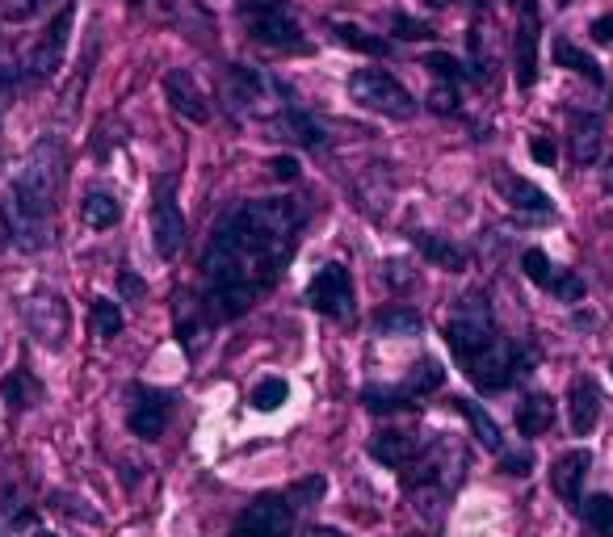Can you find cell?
Masks as SVG:
<instances>
[{
	"instance_id": "6da1fadb",
	"label": "cell",
	"mask_w": 613,
	"mask_h": 537,
	"mask_svg": "<svg viewBox=\"0 0 613 537\" xmlns=\"http://www.w3.org/2000/svg\"><path fill=\"white\" fill-rule=\"evenodd\" d=\"M303 214L290 197H257L244 202L214 227L202 277H207V311L214 320H235L261 298L299 244Z\"/></svg>"
},
{
	"instance_id": "7a4b0ae2",
	"label": "cell",
	"mask_w": 613,
	"mask_h": 537,
	"mask_svg": "<svg viewBox=\"0 0 613 537\" xmlns=\"http://www.w3.org/2000/svg\"><path fill=\"white\" fill-rule=\"evenodd\" d=\"M59 185H63V148H59V139L47 134V139L34 143V152L26 155L18 181L9 190V202L30 219H39V223H51Z\"/></svg>"
},
{
	"instance_id": "3957f363",
	"label": "cell",
	"mask_w": 613,
	"mask_h": 537,
	"mask_svg": "<svg viewBox=\"0 0 613 537\" xmlns=\"http://www.w3.org/2000/svg\"><path fill=\"white\" fill-rule=\"evenodd\" d=\"M496 336L500 332H496V320H492L488 298L471 294V298H459V303H454L450 320H445V341H450V348H454V357H459L462 365L471 362V357H480Z\"/></svg>"
},
{
	"instance_id": "277c9868",
	"label": "cell",
	"mask_w": 613,
	"mask_h": 537,
	"mask_svg": "<svg viewBox=\"0 0 613 537\" xmlns=\"http://www.w3.org/2000/svg\"><path fill=\"white\" fill-rule=\"evenodd\" d=\"M240 18H244V26H249V34L257 42L278 47V51H306L303 26L294 18L290 0H244Z\"/></svg>"
},
{
	"instance_id": "5b68a950",
	"label": "cell",
	"mask_w": 613,
	"mask_h": 537,
	"mask_svg": "<svg viewBox=\"0 0 613 537\" xmlns=\"http://www.w3.org/2000/svg\"><path fill=\"white\" fill-rule=\"evenodd\" d=\"M349 97H353L362 110H374V114H383V118H400V122H408V118L416 114L412 93H408L395 77L379 72V68H358V72L349 77Z\"/></svg>"
},
{
	"instance_id": "8992f818",
	"label": "cell",
	"mask_w": 613,
	"mask_h": 537,
	"mask_svg": "<svg viewBox=\"0 0 613 537\" xmlns=\"http://www.w3.org/2000/svg\"><path fill=\"white\" fill-rule=\"evenodd\" d=\"M525 365H530L525 353L509 336H496L480 357L466 362V374H471V383L480 386L483 395H492V391H509L517 378H525Z\"/></svg>"
},
{
	"instance_id": "52a82bcc",
	"label": "cell",
	"mask_w": 613,
	"mask_h": 537,
	"mask_svg": "<svg viewBox=\"0 0 613 537\" xmlns=\"http://www.w3.org/2000/svg\"><path fill=\"white\" fill-rule=\"evenodd\" d=\"M306 303L311 311H320L328 320H353V277H349L345 265H324L315 277H311V286H306Z\"/></svg>"
},
{
	"instance_id": "ba28073f",
	"label": "cell",
	"mask_w": 613,
	"mask_h": 537,
	"mask_svg": "<svg viewBox=\"0 0 613 537\" xmlns=\"http://www.w3.org/2000/svg\"><path fill=\"white\" fill-rule=\"evenodd\" d=\"M21 315H26L30 336H34L42 348H59L63 341H68V324H72V315H68V303H63L59 294H51V290L30 294V298L21 303Z\"/></svg>"
},
{
	"instance_id": "9c48e42d",
	"label": "cell",
	"mask_w": 613,
	"mask_h": 537,
	"mask_svg": "<svg viewBox=\"0 0 613 537\" xmlns=\"http://www.w3.org/2000/svg\"><path fill=\"white\" fill-rule=\"evenodd\" d=\"M72 21H77V0H63V9H59L51 26L42 30V39L30 47V77H56L59 68H63V55H68V42H72Z\"/></svg>"
},
{
	"instance_id": "30bf717a",
	"label": "cell",
	"mask_w": 613,
	"mask_h": 537,
	"mask_svg": "<svg viewBox=\"0 0 613 537\" xmlns=\"http://www.w3.org/2000/svg\"><path fill=\"white\" fill-rule=\"evenodd\" d=\"M152 244L164 261H173L177 252L185 249V214L177 206V193H173V176L155 185L152 197Z\"/></svg>"
},
{
	"instance_id": "8fae6325",
	"label": "cell",
	"mask_w": 613,
	"mask_h": 537,
	"mask_svg": "<svg viewBox=\"0 0 613 537\" xmlns=\"http://www.w3.org/2000/svg\"><path fill=\"white\" fill-rule=\"evenodd\" d=\"M294 529V504L282 496H261L235 520V537H290Z\"/></svg>"
},
{
	"instance_id": "7c38bea8",
	"label": "cell",
	"mask_w": 613,
	"mask_h": 537,
	"mask_svg": "<svg viewBox=\"0 0 613 537\" xmlns=\"http://www.w3.org/2000/svg\"><path fill=\"white\" fill-rule=\"evenodd\" d=\"M537 39H542V21H537V0H525L513 34V77L517 89H534L537 80Z\"/></svg>"
},
{
	"instance_id": "4fadbf2b",
	"label": "cell",
	"mask_w": 613,
	"mask_h": 537,
	"mask_svg": "<svg viewBox=\"0 0 613 537\" xmlns=\"http://www.w3.org/2000/svg\"><path fill=\"white\" fill-rule=\"evenodd\" d=\"M127 399H131V412H127L131 433L134 437H143V442H155V437L164 433V424H169V403H173V395L152 391V386H131Z\"/></svg>"
},
{
	"instance_id": "5bb4252c",
	"label": "cell",
	"mask_w": 613,
	"mask_h": 537,
	"mask_svg": "<svg viewBox=\"0 0 613 537\" xmlns=\"http://www.w3.org/2000/svg\"><path fill=\"white\" fill-rule=\"evenodd\" d=\"M521 268H525V277H530L534 286L559 294L563 303H580V298H584V282H580L575 273H567V268H559L542 249L525 252V256H521Z\"/></svg>"
},
{
	"instance_id": "9a60e30c",
	"label": "cell",
	"mask_w": 613,
	"mask_h": 537,
	"mask_svg": "<svg viewBox=\"0 0 613 537\" xmlns=\"http://www.w3.org/2000/svg\"><path fill=\"white\" fill-rule=\"evenodd\" d=\"M164 97H169V105H173L185 122H198V126H202V122L211 118V101H207V93L198 89V77H193L190 68H173V72L164 77Z\"/></svg>"
},
{
	"instance_id": "2e32d148",
	"label": "cell",
	"mask_w": 613,
	"mask_h": 537,
	"mask_svg": "<svg viewBox=\"0 0 613 537\" xmlns=\"http://www.w3.org/2000/svg\"><path fill=\"white\" fill-rule=\"evenodd\" d=\"M589 466H593V454H589V449H567V454L551 466V487H555V496L563 499V504L580 508V492H584Z\"/></svg>"
},
{
	"instance_id": "e0dca14e",
	"label": "cell",
	"mask_w": 613,
	"mask_h": 537,
	"mask_svg": "<svg viewBox=\"0 0 613 537\" xmlns=\"http://www.w3.org/2000/svg\"><path fill=\"white\" fill-rule=\"evenodd\" d=\"M421 437L416 433H395V428H386V433H374V442H370V458L391 466V470H408L412 462L421 458Z\"/></svg>"
},
{
	"instance_id": "ac0fdd59",
	"label": "cell",
	"mask_w": 613,
	"mask_h": 537,
	"mask_svg": "<svg viewBox=\"0 0 613 537\" xmlns=\"http://www.w3.org/2000/svg\"><path fill=\"white\" fill-rule=\"evenodd\" d=\"M567 416H572V433L575 437H589L601 421V391L593 378H575L567 391Z\"/></svg>"
},
{
	"instance_id": "d6986e66",
	"label": "cell",
	"mask_w": 613,
	"mask_h": 537,
	"mask_svg": "<svg viewBox=\"0 0 613 537\" xmlns=\"http://www.w3.org/2000/svg\"><path fill=\"white\" fill-rule=\"evenodd\" d=\"M567 148H572V160L584 169V164H596L601 152H605V126L596 114H575L572 118V134H567Z\"/></svg>"
},
{
	"instance_id": "ffe728a7",
	"label": "cell",
	"mask_w": 613,
	"mask_h": 537,
	"mask_svg": "<svg viewBox=\"0 0 613 537\" xmlns=\"http://www.w3.org/2000/svg\"><path fill=\"white\" fill-rule=\"evenodd\" d=\"M412 244L424 252V261H433V265L445 268V273H466V268H471V252L462 249V244H454V240L438 235V231H416Z\"/></svg>"
},
{
	"instance_id": "44dd1931",
	"label": "cell",
	"mask_w": 613,
	"mask_h": 537,
	"mask_svg": "<svg viewBox=\"0 0 613 537\" xmlns=\"http://www.w3.org/2000/svg\"><path fill=\"white\" fill-rule=\"evenodd\" d=\"M496 190L500 197L513 206V211H525V214H551V197L537 190L534 181H525L517 173H496Z\"/></svg>"
},
{
	"instance_id": "7402d4cb",
	"label": "cell",
	"mask_w": 613,
	"mask_h": 537,
	"mask_svg": "<svg viewBox=\"0 0 613 537\" xmlns=\"http://www.w3.org/2000/svg\"><path fill=\"white\" fill-rule=\"evenodd\" d=\"M555 424V399L551 395H525L517 403V433L521 437H542Z\"/></svg>"
},
{
	"instance_id": "603a6c76",
	"label": "cell",
	"mask_w": 613,
	"mask_h": 537,
	"mask_svg": "<svg viewBox=\"0 0 613 537\" xmlns=\"http://www.w3.org/2000/svg\"><path fill=\"white\" fill-rule=\"evenodd\" d=\"M122 219V206H118V197L110 190H89L84 193V202H80V223L93 231H110Z\"/></svg>"
},
{
	"instance_id": "cb8c5ba5",
	"label": "cell",
	"mask_w": 613,
	"mask_h": 537,
	"mask_svg": "<svg viewBox=\"0 0 613 537\" xmlns=\"http://www.w3.org/2000/svg\"><path fill=\"white\" fill-rule=\"evenodd\" d=\"M459 403V412L471 421V428H475V437H480V445L483 449H492V454H504V437H500V424L483 412L480 403L475 399H454Z\"/></svg>"
},
{
	"instance_id": "d4e9b609",
	"label": "cell",
	"mask_w": 613,
	"mask_h": 537,
	"mask_svg": "<svg viewBox=\"0 0 613 537\" xmlns=\"http://www.w3.org/2000/svg\"><path fill=\"white\" fill-rule=\"evenodd\" d=\"M441 383H445V369H441L438 357H421V362L412 365V374H408L403 391H408L412 399H424V395H433Z\"/></svg>"
},
{
	"instance_id": "484cf974",
	"label": "cell",
	"mask_w": 613,
	"mask_h": 537,
	"mask_svg": "<svg viewBox=\"0 0 613 537\" xmlns=\"http://www.w3.org/2000/svg\"><path fill=\"white\" fill-rule=\"evenodd\" d=\"M580 513H584V529H589V537H613V496L580 499Z\"/></svg>"
},
{
	"instance_id": "4316f807",
	"label": "cell",
	"mask_w": 613,
	"mask_h": 537,
	"mask_svg": "<svg viewBox=\"0 0 613 537\" xmlns=\"http://www.w3.org/2000/svg\"><path fill=\"white\" fill-rule=\"evenodd\" d=\"M374 327H379L383 336H421L424 320L412 307H386V311H379Z\"/></svg>"
},
{
	"instance_id": "83f0119b",
	"label": "cell",
	"mask_w": 613,
	"mask_h": 537,
	"mask_svg": "<svg viewBox=\"0 0 613 537\" xmlns=\"http://www.w3.org/2000/svg\"><path fill=\"white\" fill-rule=\"evenodd\" d=\"M555 63H563V68H572V72H580V77H589L593 84H601L605 80V72L596 68V59L593 55H584L575 42H567V39H559L555 42Z\"/></svg>"
},
{
	"instance_id": "f1b7e54d",
	"label": "cell",
	"mask_w": 613,
	"mask_h": 537,
	"mask_svg": "<svg viewBox=\"0 0 613 537\" xmlns=\"http://www.w3.org/2000/svg\"><path fill=\"white\" fill-rule=\"evenodd\" d=\"M332 34L345 42L349 51H362V55H391V42L374 39V34H365V30H358V26H345V21H336Z\"/></svg>"
},
{
	"instance_id": "f546056e",
	"label": "cell",
	"mask_w": 613,
	"mask_h": 537,
	"mask_svg": "<svg viewBox=\"0 0 613 537\" xmlns=\"http://www.w3.org/2000/svg\"><path fill=\"white\" fill-rule=\"evenodd\" d=\"M362 403L370 407V412H400V407H416L412 395H408L403 386H365Z\"/></svg>"
},
{
	"instance_id": "4dcf8cb0",
	"label": "cell",
	"mask_w": 613,
	"mask_h": 537,
	"mask_svg": "<svg viewBox=\"0 0 613 537\" xmlns=\"http://www.w3.org/2000/svg\"><path fill=\"white\" fill-rule=\"evenodd\" d=\"M89 324H93V336H101V341H114L118 332H122V311H118V303H110V298H93Z\"/></svg>"
},
{
	"instance_id": "1f68e13d",
	"label": "cell",
	"mask_w": 613,
	"mask_h": 537,
	"mask_svg": "<svg viewBox=\"0 0 613 537\" xmlns=\"http://www.w3.org/2000/svg\"><path fill=\"white\" fill-rule=\"evenodd\" d=\"M287 395H290V386L282 383V378H265V383H257L252 386V407L257 412H278L282 403H287Z\"/></svg>"
},
{
	"instance_id": "d6a6232c",
	"label": "cell",
	"mask_w": 613,
	"mask_h": 537,
	"mask_svg": "<svg viewBox=\"0 0 613 537\" xmlns=\"http://www.w3.org/2000/svg\"><path fill=\"white\" fill-rule=\"evenodd\" d=\"M0 391H4V399L13 403V407H30L39 386L30 383V369H18V374H9V378L0 383Z\"/></svg>"
},
{
	"instance_id": "836d02e7",
	"label": "cell",
	"mask_w": 613,
	"mask_h": 537,
	"mask_svg": "<svg viewBox=\"0 0 613 537\" xmlns=\"http://www.w3.org/2000/svg\"><path fill=\"white\" fill-rule=\"evenodd\" d=\"M429 110L433 114H459V84L454 80H438L429 89Z\"/></svg>"
},
{
	"instance_id": "e575fe53",
	"label": "cell",
	"mask_w": 613,
	"mask_h": 537,
	"mask_svg": "<svg viewBox=\"0 0 613 537\" xmlns=\"http://www.w3.org/2000/svg\"><path fill=\"white\" fill-rule=\"evenodd\" d=\"M47 4H51V0H0V21H13V26H21V21L39 18Z\"/></svg>"
},
{
	"instance_id": "d590c367",
	"label": "cell",
	"mask_w": 613,
	"mask_h": 537,
	"mask_svg": "<svg viewBox=\"0 0 613 537\" xmlns=\"http://www.w3.org/2000/svg\"><path fill=\"white\" fill-rule=\"evenodd\" d=\"M424 68H429V72H433V77H438V80H454V84H459V80L471 77V72H466V68H462V63H459V59H454V55H445V51H433V55L424 59Z\"/></svg>"
},
{
	"instance_id": "8d00e7d4",
	"label": "cell",
	"mask_w": 613,
	"mask_h": 537,
	"mask_svg": "<svg viewBox=\"0 0 613 537\" xmlns=\"http://www.w3.org/2000/svg\"><path fill=\"white\" fill-rule=\"evenodd\" d=\"M18 89H21V72H18V68H0V118L9 114V105H13Z\"/></svg>"
},
{
	"instance_id": "74e56055",
	"label": "cell",
	"mask_w": 613,
	"mask_h": 537,
	"mask_svg": "<svg viewBox=\"0 0 613 537\" xmlns=\"http://www.w3.org/2000/svg\"><path fill=\"white\" fill-rule=\"evenodd\" d=\"M391 26H395V34H400V39H429V34H433L429 26H421V21H412V18H403V13H395V18H391Z\"/></svg>"
},
{
	"instance_id": "f35d334b",
	"label": "cell",
	"mask_w": 613,
	"mask_h": 537,
	"mask_svg": "<svg viewBox=\"0 0 613 537\" xmlns=\"http://www.w3.org/2000/svg\"><path fill=\"white\" fill-rule=\"evenodd\" d=\"M324 496V479H306V483H299L294 492H290V499L303 508V504H311V499H320Z\"/></svg>"
},
{
	"instance_id": "ab89813d",
	"label": "cell",
	"mask_w": 613,
	"mask_h": 537,
	"mask_svg": "<svg viewBox=\"0 0 613 537\" xmlns=\"http://www.w3.org/2000/svg\"><path fill=\"white\" fill-rule=\"evenodd\" d=\"M500 466H504L509 475H530L534 458H530V454H509V449H504V454H500Z\"/></svg>"
},
{
	"instance_id": "60d3db41",
	"label": "cell",
	"mask_w": 613,
	"mask_h": 537,
	"mask_svg": "<svg viewBox=\"0 0 613 537\" xmlns=\"http://www.w3.org/2000/svg\"><path fill=\"white\" fill-rule=\"evenodd\" d=\"M530 155H534L537 164H546V169H551V164H555V143L537 134V139H530Z\"/></svg>"
},
{
	"instance_id": "b9f144b4",
	"label": "cell",
	"mask_w": 613,
	"mask_h": 537,
	"mask_svg": "<svg viewBox=\"0 0 613 537\" xmlns=\"http://www.w3.org/2000/svg\"><path fill=\"white\" fill-rule=\"evenodd\" d=\"M273 176H282V181H294V176H299V160H290V155H278V160H273Z\"/></svg>"
},
{
	"instance_id": "7bdbcfd3",
	"label": "cell",
	"mask_w": 613,
	"mask_h": 537,
	"mask_svg": "<svg viewBox=\"0 0 613 537\" xmlns=\"http://www.w3.org/2000/svg\"><path fill=\"white\" fill-rule=\"evenodd\" d=\"M118 290H122L127 298H143V282H139L134 273H122V277H118Z\"/></svg>"
},
{
	"instance_id": "ee69618b",
	"label": "cell",
	"mask_w": 613,
	"mask_h": 537,
	"mask_svg": "<svg viewBox=\"0 0 613 537\" xmlns=\"http://www.w3.org/2000/svg\"><path fill=\"white\" fill-rule=\"evenodd\" d=\"M593 39L596 42H613V13H605V18L593 21Z\"/></svg>"
},
{
	"instance_id": "f6af8a7d",
	"label": "cell",
	"mask_w": 613,
	"mask_h": 537,
	"mask_svg": "<svg viewBox=\"0 0 613 537\" xmlns=\"http://www.w3.org/2000/svg\"><path fill=\"white\" fill-rule=\"evenodd\" d=\"M303 537H345V534H341V529H328V525H311Z\"/></svg>"
},
{
	"instance_id": "bcb514c9",
	"label": "cell",
	"mask_w": 613,
	"mask_h": 537,
	"mask_svg": "<svg viewBox=\"0 0 613 537\" xmlns=\"http://www.w3.org/2000/svg\"><path fill=\"white\" fill-rule=\"evenodd\" d=\"M605 190L613 193V160H610V169H605Z\"/></svg>"
},
{
	"instance_id": "7dc6e473",
	"label": "cell",
	"mask_w": 613,
	"mask_h": 537,
	"mask_svg": "<svg viewBox=\"0 0 613 537\" xmlns=\"http://www.w3.org/2000/svg\"><path fill=\"white\" fill-rule=\"evenodd\" d=\"M424 4H438V9H441V4H450V0H424Z\"/></svg>"
},
{
	"instance_id": "c3c4849f",
	"label": "cell",
	"mask_w": 613,
	"mask_h": 537,
	"mask_svg": "<svg viewBox=\"0 0 613 537\" xmlns=\"http://www.w3.org/2000/svg\"><path fill=\"white\" fill-rule=\"evenodd\" d=\"M466 4H483V0H466Z\"/></svg>"
},
{
	"instance_id": "681fc988",
	"label": "cell",
	"mask_w": 613,
	"mask_h": 537,
	"mask_svg": "<svg viewBox=\"0 0 613 537\" xmlns=\"http://www.w3.org/2000/svg\"><path fill=\"white\" fill-rule=\"evenodd\" d=\"M39 537H56V534H39Z\"/></svg>"
},
{
	"instance_id": "f907efd6",
	"label": "cell",
	"mask_w": 613,
	"mask_h": 537,
	"mask_svg": "<svg viewBox=\"0 0 613 537\" xmlns=\"http://www.w3.org/2000/svg\"><path fill=\"white\" fill-rule=\"evenodd\" d=\"M131 4H143V0H131Z\"/></svg>"
},
{
	"instance_id": "816d5d0a",
	"label": "cell",
	"mask_w": 613,
	"mask_h": 537,
	"mask_svg": "<svg viewBox=\"0 0 613 537\" xmlns=\"http://www.w3.org/2000/svg\"><path fill=\"white\" fill-rule=\"evenodd\" d=\"M0 537H4V529H0Z\"/></svg>"
},
{
	"instance_id": "f5cc1de1",
	"label": "cell",
	"mask_w": 613,
	"mask_h": 537,
	"mask_svg": "<svg viewBox=\"0 0 613 537\" xmlns=\"http://www.w3.org/2000/svg\"><path fill=\"white\" fill-rule=\"evenodd\" d=\"M412 537H421V534H412Z\"/></svg>"
},
{
	"instance_id": "db71d44e",
	"label": "cell",
	"mask_w": 613,
	"mask_h": 537,
	"mask_svg": "<svg viewBox=\"0 0 613 537\" xmlns=\"http://www.w3.org/2000/svg\"><path fill=\"white\" fill-rule=\"evenodd\" d=\"M610 369H613V365H610Z\"/></svg>"
}]
</instances>
